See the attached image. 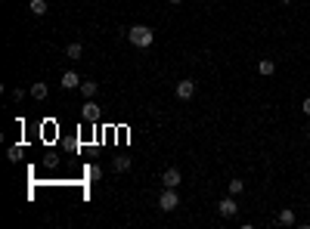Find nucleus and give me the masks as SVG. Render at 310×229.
<instances>
[{
    "mask_svg": "<svg viewBox=\"0 0 310 229\" xmlns=\"http://www.w3.org/2000/svg\"><path fill=\"white\" fill-rule=\"evenodd\" d=\"M127 41H131L134 47H140V50H146V47H152L155 31L149 25H134V28H127Z\"/></svg>",
    "mask_w": 310,
    "mask_h": 229,
    "instance_id": "nucleus-1",
    "label": "nucleus"
},
{
    "mask_svg": "<svg viewBox=\"0 0 310 229\" xmlns=\"http://www.w3.org/2000/svg\"><path fill=\"white\" fill-rule=\"evenodd\" d=\"M177 204H180V195H177V189L165 186V192H161V198H158V207H161V210H174Z\"/></svg>",
    "mask_w": 310,
    "mask_h": 229,
    "instance_id": "nucleus-2",
    "label": "nucleus"
},
{
    "mask_svg": "<svg viewBox=\"0 0 310 229\" xmlns=\"http://www.w3.org/2000/svg\"><path fill=\"white\" fill-rule=\"evenodd\" d=\"M217 214H221V217H236V214H239V204H236V195H227V198H221V201H217Z\"/></svg>",
    "mask_w": 310,
    "mask_h": 229,
    "instance_id": "nucleus-3",
    "label": "nucleus"
},
{
    "mask_svg": "<svg viewBox=\"0 0 310 229\" xmlns=\"http://www.w3.org/2000/svg\"><path fill=\"white\" fill-rule=\"evenodd\" d=\"M174 93H177V99H183V102H189L192 96H195V81H177V87H174Z\"/></svg>",
    "mask_w": 310,
    "mask_h": 229,
    "instance_id": "nucleus-4",
    "label": "nucleus"
},
{
    "mask_svg": "<svg viewBox=\"0 0 310 229\" xmlns=\"http://www.w3.org/2000/svg\"><path fill=\"white\" fill-rule=\"evenodd\" d=\"M99 115H102V112H99V105H96L93 99H87V102L81 105V118H84V121H99Z\"/></svg>",
    "mask_w": 310,
    "mask_h": 229,
    "instance_id": "nucleus-5",
    "label": "nucleus"
},
{
    "mask_svg": "<svg viewBox=\"0 0 310 229\" xmlns=\"http://www.w3.org/2000/svg\"><path fill=\"white\" fill-rule=\"evenodd\" d=\"M180 180H183V177H180V170H177V167H168L165 173H161V183L171 186V189H177V186H180Z\"/></svg>",
    "mask_w": 310,
    "mask_h": 229,
    "instance_id": "nucleus-6",
    "label": "nucleus"
},
{
    "mask_svg": "<svg viewBox=\"0 0 310 229\" xmlns=\"http://www.w3.org/2000/svg\"><path fill=\"white\" fill-rule=\"evenodd\" d=\"M62 90H81L78 72H65V75H62Z\"/></svg>",
    "mask_w": 310,
    "mask_h": 229,
    "instance_id": "nucleus-7",
    "label": "nucleus"
},
{
    "mask_svg": "<svg viewBox=\"0 0 310 229\" xmlns=\"http://www.w3.org/2000/svg\"><path fill=\"white\" fill-rule=\"evenodd\" d=\"M65 56H68V59H81V56H84V44H81V41L65 44Z\"/></svg>",
    "mask_w": 310,
    "mask_h": 229,
    "instance_id": "nucleus-8",
    "label": "nucleus"
},
{
    "mask_svg": "<svg viewBox=\"0 0 310 229\" xmlns=\"http://www.w3.org/2000/svg\"><path fill=\"white\" fill-rule=\"evenodd\" d=\"M276 223H279V226H291V223H295V210H291V207H282L279 214H276Z\"/></svg>",
    "mask_w": 310,
    "mask_h": 229,
    "instance_id": "nucleus-9",
    "label": "nucleus"
},
{
    "mask_svg": "<svg viewBox=\"0 0 310 229\" xmlns=\"http://www.w3.org/2000/svg\"><path fill=\"white\" fill-rule=\"evenodd\" d=\"M96 90H99V84H96V81H81V93H84V99H93V96H96Z\"/></svg>",
    "mask_w": 310,
    "mask_h": 229,
    "instance_id": "nucleus-10",
    "label": "nucleus"
},
{
    "mask_svg": "<svg viewBox=\"0 0 310 229\" xmlns=\"http://www.w3.org/2000/svg\"><path fill=\"white\" fill-rule=\"evenodd\" d=\"M258 72H261L264 78H270V75H276V62H273V59H261V62H258Z\"/></svg>",
    "mask_w": 310,
    "mask_h": 229,
    "instance_id": "nucleus-11",
    "label": "nucleus"
},
{
    "mask_svg": "<svg viewBox=\"0 0 310 229\" xmlns=\"http://www.w3.org/2000/svg\"><path fill=\"white\" fill-rule=\"evenodd\" d=\"M28 93H31L34 99H47V96H50V87H47V84H31Z\"/></svg>",
    "mask_w": 310,
    "mask_h": 229,
    "instance_id": "nucleus-12",
    "label": "nucleus"
},
{
    "mask_svg": "<svg viewBox=\"0 0 310 229\" xmlns=\"http://www.w3.org/2000/svg\"><path fill=\"white\" fill-rule=\"evenodd\" d=\"M28 10H31V16H47V0H31Z\"/></svg>",
    "mask_w": 310,
    "mask_h": 229,
    "instance_id": "nucleus-13",
    "label": "nucleus"
},
{
    "mask_svg": "<svg viewBox=\"0 0 310 229\" xmlns=\"http://www.w3.org/2000/svg\"><path fill=\"white\" fill-rule=\"evenodd\" d=\"M227 192H230V195H236V198H239V195H242V192H245V183H242V180H230V186H227Z\"/></svg>",
    "mask_w": 310,
    "mask_h": 229,
    "instance_id": "nucleus-14",
    "label": "nucleus"
},
{
    "mask_svg": "<svg viewBox=\"0 0 310 229\" xmlns=\"http://www.w3.org/2000/svg\"><path fill=\"white\" fill-rule=\"evenodd\" d=\"M112 167H115L118 173H124V170H131V158H115V161H112Z\"/></svg>",
    "mask_w": 310,
    "mask_h": 229,
    "instance_id": "nucleus-15",
    "label": "nucleus"
},
{
    "mask_svg": "<svg viewBox=\"0 0 310 229\" xmlns=\"http://www.w3.org/2000/svg\"><path fill=\"white\" fill-rule=\"evenodd\" d=\"M87 177H90V180L96 183V180L102 177V167H99V164H90V170H87Z\"/></svg>",
    "mask_w": 310,
    "mask_h": 229,
    "instance_id": "nucleus-16",
    "label": "nucleus"
},
{
    "mask_svg": "<svg viewBox=\"0 0 310 229\" xmlns=\"http://www.w3.org/2000/svg\"><path fill=\"white\" fill-rule=\"evenodd\" d=\"M7 155H10V161H19V158H22V149H19V146H10Z\"/></svg>",
    "mask_w": 310,
    "mask_h": 229,
    "instance_id": "nucleus-17",
    "label": "nucleus"
},
{
    "mask_svg": "<svg viewBox=\"0 0 310 229\" xmlns=\"http://www.w3.org/2000/svg\"><path fill=\"white\" fill-rule=\"evenodd\" d=\"M13 99H16V102L25 99V90H22V87H16V90H13Z\"/></svg>",
    "mask_w": 310,
    "mask_h": 229,
    "instance_id": "nucleus-18",
    "label": "nucleus"
},
{
    "mask_svg": "<svg viewBox=\"0 0 310 229\" xmlns=\"http://www.w3.org/2000/svg\"><path fill=\"white\" fill-rule=\"evenodd\" d=\"M301 112H304V115H310V96H307V99L301 102Z\"/></svg>",
    "mask_w": 310,
    "mask_h": 229,
    "instance_id": "nucleus-19",
    "label": "nucleus"
},
{
    "mask_svg": "<svg viewBox=\"0 0 310 229\" xmlns=\"http://www.w3.org/2000/svg\"><path fill=\"white\" fill-rule=\"evenodd\" d=\"M168 4H174V7H177V4H183V0H168Z\"/></svg>",
    "mask_w": 310,
    "mask_h": 229,
    "instance_id": "nucleus-20",
    "label": "nucleus"
},
{
    "mask_svg": "<svg viewBox=\"0 0 310 229\" xmlns=\"http://www.w3.org/2000/svg\"><path fill=\"white\" fill-rule=\"evenodd\" d=\"M282 4H291V0H282Z\"/></svg>",
    "mask_w": 310,
    "mask_h": 229,
    "instance_id": "nucleus-21",
    "label": "nucleus"
},
{
    "mask_svg": "<svg viewBox=\"0 0 310 229\" xmlns=\"http://www.w3.org/2000/svg\"><path fill=\"white\" fill-rule=\"evenodd\" d=\"M307 139H310V130H307Z\"/></svg>",
    "mask_w": 310,
    "mask_h": 229,
    "instance_id": "nucleus-22",
    "label": "nucleus"
}]
</instances>
